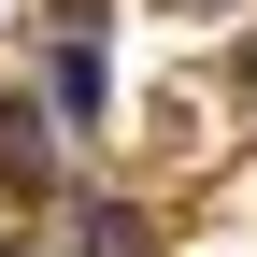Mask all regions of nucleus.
<instances>
[{
    "label": "nucleus",
    "mask_w": 257,
    "mask_h": 257,
    "mask_svg": "<svg viewBox=\"0 0 257 257\" xmlns=\"http://www.w3.org/2000/svg\"><path fill=\"white\" fill-rule=\"evenodd\" d=\"M86 257H143V229H128L114 200H86Z\"/></svg>",
    "instance_id": "f257e3e1"
},
{
    "label": "nucleus",
    "mask_w": 257,
    "mask_h": 257,
    "mask_svg": "<svg viewBox=\"0 0 257 257\" xmlns=\"http://www.w3.org/2000/svg\"><path fill=\"white\" fill-rule=\"evenodd\" d=\"M186 15H200V0H186Z\"/></svg>",
    "instance_id": "f03ea898"
}]
</instances>
